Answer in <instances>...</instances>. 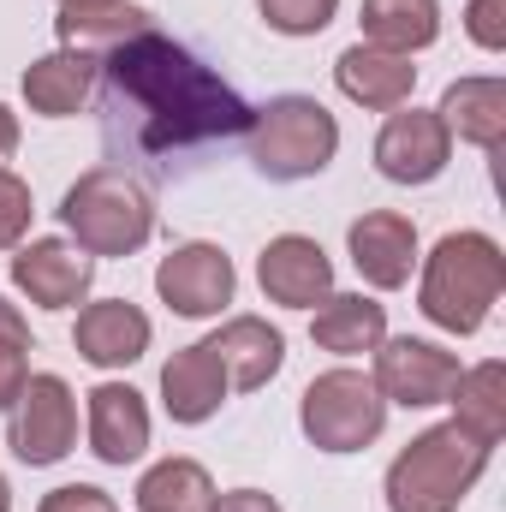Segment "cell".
<instances>
[{"label": "cell", "instance_id": "6da1fadb", "mask_svg": "<svg viewBox=\"0 0 506 512\" xmlns=\"http://www.w3.org/2000/svg\"><path fill=\"white\" fill-rule=\"evenodd\" d=\"M108 90H114V108L131 114L137 149H149V155L239 137V131H251V114H256V108H245V96L227 78H215L191 48L155 36V30L131 36L108 54Z\"/></svg>", "mask_w": 506, "mask_h": 512}, {"label": "cell", "instance_id": "7a4b0ae2", "mask_svg": "<svg viewBox=\"0 0 506 512\" xmlns=\"http://www.w3.org/2000/svg\"><path fill=\"white\" fill-rule=\"evenodd\" d=\"M506 292V256L489 233H447L417 280V310L447 334H477Z\"/></svg>", "mask_w": 506, "mask_h": 512}, {"label": "cell", "instance_id": "3957f363", "mask_svg": "<svg viewBox=\"0 0 506 512\" xmlns=\"http://www.w3.org/2000/svg\"><path fill=\"white\" fill-rule=\"evenodd\" d=\"M489 453L471 429L435 423L405 441V453L387 465V512H459V501L489 471Z\"/></svg>", "mask_w": 506, "mask_h": 512}, {"label": "cell", "instance_id": "277c9868", "mask_svg": "<svg viewBox=\"0 0 506 512\" xmlns=\"http://www.w3.org/2000/svg\"><path fill=\"white\" fill-rule=\"evenodd\" d=\"M60 221L90 256H131L155 233V197L131 179L126 167H90L66 197Z\"/></svg>", "mask_w": 506, "mask_h": 512}, {"label": "cell", "instance_id": "5b68a950", "mask_svg": "<svg viewBox=\"0 0 506 512\" xmlns=\"http://www.w3.org/2000/svg\"><path fill=\"white\" fill-rule=\"evenodd\" d=\"M340 149V126L316 96H274L268 108L251 114V161L262 179L292 185L316 179Z\"/></svg>", "mask_w": 506, "mask_h": 512}, {"label": "cell", "instance_id": "8992f818", "mask_svg": "<svg viewBox=\"0 0 506 512\" xmlns=\"http://www.w3.org/2000/svg\"><path fill=\"white\" fill-rule=\"evenodd\" d=\"M298 423H304L310 447H322V453H364L387 423V399L364 370H328L304 387Z\"/></svg>", "mask_w": 506, "mask_h": 512}, {"label": "cell", "instance_id": "52a82bcc", "mask_svg": "<svg viewBox=\"0 0 506 512\" xmlns=\"http://www.w3.org/2000/svg\"><path fill=\"white\" fill-rule=\"evenodd\" d=\"M6 447L24 465H60L78 447V393L60 376H30L18 387V399H12Z\"/></svg>", "mask_w": 506, "mask_h": 512}, {"label": "cell", "instance_id": "ba28073f", "mask_svg": "<svg viewBox=\"0 0 506 512\" xmlns=\"http://www.w3.org/2000/svg\"><path fill=\"white\" fill-rule=\"evenodd\" d=\"M376 393L387 405H405V411H429V405H447L453 387H459V352L435 346V340H417V334H399V340H381L376 346Z\"/></svg>", "mask_w": 506, "mask_h": 512}, {"label": "cell", "instance_id": "9c48e42d", "mask_svg": "<svg viewBox=\"0 0 506 512\" xmlns=\"http://www.w3.org/2000/svg\"><path fill=\"white\" fill-rule=\"evenodd\" d=\"M233 286H239L233 256L221 251V245H203V239L167 251L161 256V268H155V292H161V304H167L173 316H191V322L221 316V310L233 304Z\"/></svg>", "mask_w": 506, "mask_h": 512}, {"label": "cell", "instance_id": "30bf717a", "mask_svg": "<svg viewBox=\"0 0 506 512\" xmlns=\"http://www.w3.org/2000/svg\"><path fill=\"white\" fill-rule=\"evenodd\" d=\"M447 155H453V137L441 126V114H423V108H393L376 137V167H381V179H393V185L441 179Z\"/></svg>", "mask_w": 506, "mask_h": 512}, {"label": "cell", "instance_id": "8fae6325", "mask_svg": "<svg viewBox=\"0 0 506 512\" xmlns=\"http://www.w3.org/2000/svg\"><path fill=\"white\" fill-rule=\"evenodd\" d=\"M256 280L268 292V304H286V310H316L328 292H334V262L316 239L304 233H280L268 239L256 256Z\"/></svg>", "mask_w": 506, "mask_h": 512}, {"label": "cell", "instance_id": "7c38bea8", "mask_svg": "<svg viewBox=\"0 0 506 512\" xmlns=\"http://www.w3.org/2000/svg\"><path fill=\"white\" fill-rule=\"evenodd\" d=\"M90 280H96V256L78 251V245H66V239H30L24 251L12 256V286H18L30 304H42V310H72V304H84Z\"/></svg>", "mask_w": 506, "mask_h": 512}, {"label": "cell", "instance_id": "4fadbf2b", "mask_svg": "<svg viewBox=\"0 0 506 512\" xmlns=\"http://www.w3.org/2000/svg\"><path fill=\"white\" fill-rule=\"evenodd\" d=\"M346 251H352V268L376 286V292H399L417 268V227L393 209H370L364 221H352L346 233Z\"/></svg>", "mask_w": 506, "mask_h": 512}, {"label": "cell", "instance_id": "5bb4252c", "mask_svg": "<svg viewBox=\"0 0 506 512\" xmlns=\"http://www.w3.org/2000/svg\"><path fill=\"white\" fill-rule=\"evenodd\" d=\"M334 84H340L346 102L376 108V114H393V108L411 102L417 66H411V54H387L376 42H352V48L334 60Z\"/></svg>", "mask_w": 506, "mask_h": 512}, {"label": "cell", "instance_id": "9a60e30c", "mask_svg": "<svg viewBox=\"0 0 506 512\" xmlns=\"http://www.w3.org/2000/svg\"><path fill=\"white\" fill-rule=\"evenodd\" d=\"M72 346L84 364L96 370H126L149 352V316L131 304V298H102V304H84L78 310V328H72Z\"/></svg>", "mask_w": 506, "mask_h": 512}, {"label": "cell", "instance_id": "2e32d148", "mask_svg": "<svg viewBox=\"0 0 506 512\" xmlns=\"http://www.w3.org/2000/svg\"><path fill=\"white\" fill-rule=\"evenodd\" d=\"M90 399V453L102 465H137L149 453V405L126 382H102L84 393Z\"/></svg>", "mask_w": 506, "mask_h": 512}, {"label": "cell", "instance_id": "e0dca14e", "mask_svg": "<svg viewBox=\"0 0 506 512\" xmlns=\"http://www.w3.org/2000/svg\"><path fill=\"white\" fill-rule=\"evenodd\" d=\"M221 399H227V370L209 352V340H197L161 364V405L173 423H209L221 411Z\"/></svg>", "mask_w": 506, "mask_h": 512}, {"label": "cell", "instance_id": "ac0fdd59", "mask_svg": "<svg viewBox=\"0 0 506 512\" xmlns=\"http://www.w3.org/2000/svg\"><path fill=\"white\" fill-rule=\"evenodd\" d=\"M209 352L221 358V370H227V387H268L280 376V364H286V340H280V328H268L262 316H233L227 328H215L209 334Z\"/></svg>", "mask_w": 506, "mask_h": 512}, {"label": "cell", "instance_id": "d6986e66", "mask_svg": "<svg viewBox=\"0 0 506 512\" xmlns=\"http://www.w3.org/2000/svg\"><path fill=\"white\" fill-rule=\"evenodd\" d=\"M310 340L334 358H364L387 340V310L364 292H328L310 316Z\"/></svg>", "mask_w": 506, "mask_h": 512}, {"label": "cell", "instance_id": "ffe728a7", "mask_svg": "<svg viewBox=\"0 0 506 512\" xmlns=\"http://www.w3.org/2000/svg\"><path fill=\"white\" fill-rule=\"evenodd\" d=\"M441 126L447 137H459V143H477V149H501L506 137V84L501 78H459V84H447V96H441Z\"/></svg>", "mask_w": 506, "mask_h": 512}, {"label": "cell", "instance_id": "44dd1931", "mask_svg": "<svg viewBox=\"0 0 506 512\" xmlns=\"http://www.w3.org/2000/svg\"><path fill=\"white\" fill-rule=\"evenodd\" d=\"M90 90H96V60H90V54H72V48L36 60V66L24 72V102H30V114H42V120H72V114L90 102Z\"/></svg>", "mask_w": 506, "mask_h": 512}, {"label": "cell", "instance_id": "7402d4cb", "mask_svg": "<svg viewBox=\"0 0 506 512\" xmlns=\"http://www.w3.org/2000/svg\"><path fill=\"white\" fill-rule=\"evenodd\" d=\"M54 30H60V48H72V54H90V60H96V54H114L120 42L143 36V30H155V24H149V12H143V6L114 0V6H60Z\"/></svg>", "mask_w": 506, "mask_h": 512}, {"label": "cell", "instance_id": "603a6c76", "mask_svg": "<svg viewBox=\"0 0 506 512\" xmlns=\"http://www.w3.org/2000/svg\"><path fill=\"white\" fill-rule=\"evenodd\" d=\"M364 42L387 54H417L441 36V6L435 0H364Z\"/></svg>", "mask_w": 506, "mask_h": 512}, {"label": "cell", "instance_id": "cb8c5ba5", "mask_svg": "<svg viewBox=\"0 0 506 512\" xmlns=\"http://www.w3.org/2000/svg\"><path fill=\"white\" fill-rule=\"evenodd\" d=\"M453 423L471 429L483 447H495L506 435V364H477V370H459L453 387Z\"/></svg>", "mask_w": 506, "mask_h": 512}, {"label": "cell", "instance_id": "d4e9b609", "mask_svg": "<svg viewBox=\"0 0 506 512\" xmlns=\"http://www.w3.org/2000/svg\"><path fill=\"white\" fill-rule=\"evenodd\" d=\"M209 507H215V483L197 459H161L137 483V512H209Z\"/></svg>", "mask_w": 506, "mask_h": 512}, {"label": "cell", "instance_id": "484cf974", "mask_svg": "<svg viewBox=\"0 0 506 512\" xmlns=\"http://www.w3.org/2000/svg\"><path fill=\"white\" fill-rule=\"evenodd\" d=\"M256 12H262V24L280 30V36H316V30L334 24L340 0H256Z\"/></svg>", "mask_w": 506, "mask_h": 512}, {"label": "cell", "instance_id": "4316f807", "mask_svg": "<svg viewBox=\"0 0 506 512\" xmlns=\"http://www.w3.org/2000/svg\"><path fill=\"white\" fill-rule=\"evenodd\" d=\"M30 215H36L30 185H24L18 173H6V167H0V251H12V245L30 233Z\"/></svg>", "mask_w": 506, "mask_h": 512}, {"label": "cell", "instance_id": "83f0119b", "mask_svg": "<svg viewBox=\"0 0 506 512\" xmlns=\"http://www.w3.org/2000/svg\"><path fill=\"white\" fill-rule=\"evenodd\" d=\"M465 30H471V42L477 48H506V0H471V12H465Z\"/></svg>", "mask_w": 506, "mask_h": 512}, {"label": "cell", "instance_id": "f1b7e54d", "mask_svg": "<svg viewBox=\"0 0 506 512\" xmlns=\"http://www.w3.org/2000/svg\"><path fill=\"white\" fill-rule=\"evenodd\" d=\"M36 512H120V507H114V495L96 489V483H66V489L42 495V507Z\"/></svg>", "mask_w": 506, "mask_h": 512}, {"label": "cell", "instance_id": "f546056e", "mask_svg": "<svg viewBox=\"0 0 506 512\" xmlns=\"http://www.w3.org/2000/svg\"><path fill=\"white\" fill-rule=\"evenodd\" d=\"M24 382H30V346H0V411H12Z\"/></svg>", "mask_w": 506, "mask_h": 512}, {"label": "cell", "instance_id": "4dcf8cb0", "mask_svg": "<svg viewBox=\"0 0 506 512\" xmlns=\"http://www.w3.org/2000/svg\"><path fill=\"white\" fill-rule=\"evenodd\" d=\"M209 512H280V501L262 495V489H233V495H215Z\"/></svg>", "mask_w": 506, "mask_h": 512}, {"label": "cell", "instance_id": "1f68e13d", "mask_svg": "<svg viewBox=\"0 0 506 512\" xmlns=\"http://www.w3.org/2000/svg\"><path fill=\"white\" fill-rule=\"evenodd\" d=\"M0 346H30V322L18 316V304L0 298Z\"/></svg>", "mask_w": 506, "mask_h": 512}, {"label": "cell", "instance_id": "d6a6232c", "mask_svg": "<svg viewBox=\"0 0 506 512\" xmlns=\"http://www.w3.org/2000/svg\"><path fill=\"white\" fill-rule=\"evenodd\" d=\"M12 149H18V114H12V108L0 102V161H6Z\"/></svg>", "mask_w": 506, "mask_h": 512}, {"label": "cell", "instance_id": "836d02e7", "mask_svg": "<svg viewBox=\"0 0 506 512\" xmlns=\"http://www.w3.org/2000/svg\"><path fill=\"white\" fill-rule=\"evenodd\" d=\"M0 512H12V489H6V477H0Z\"/></svg>", "mask_w": 506, "mask_h": 512}, {"label": "cell", "instance_id": "e575fe53", "mask_svg": "<svg viewBox=\"0 0 506 512\" xmlns=\"http://www.w3.org/2000/svg\"><path fill=\"white\" fill-rule=\"evenodd\" d=\"M60 6H114V0H60Z\"/></svg>", "mask_w": 506, "mask_h": 512}]
</instances>
